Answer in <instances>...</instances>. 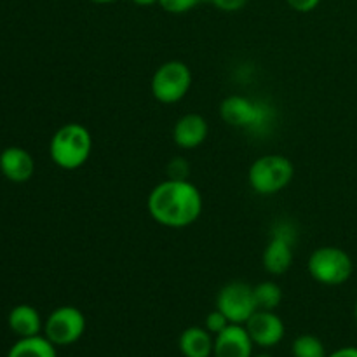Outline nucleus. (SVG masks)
<instances>
[{
    "label": "nucleus",
    "instance_id": "nucleus-1",
    "mask_svg": "<svg viewBox=\"0 0 357 357\" xmlns=\"http://www.w3.org/2000/svg\"><path fill=\"white\" fill-rule=\"evenodd\" d=\"M150 216L169 229H183L197 222L202 213V195L188 180L167 178L157 185L146 202Z\"/></svg>",
    "mask_w": 357,
    "mask_h": 357
},
{
    "label": "nucleus",
    "instance_id": "nucleus-2",
    "mask_svg": "<svg viewBox=\"0 0 357 357\" xmlns=\"http://www.w3.org/2000/svg\"><path fill=\"white\" fill-rule=\"evenodd\" d=\"M93 150V136L79 122H68L54 132L49 145L52 162L66 171L82 167Z\"/></svg>",
    "mask_w": 357,
    "mask_h": 357
},
{
    "label": "nucleus",
    "instance_id": "nucleus-3",
    "mask_svg": "<svg viewBox=\"0 0 357 357\" xmlns=\"http://www.w3.org/2000/svg\"><path fill=\"white\" fill-rule=\"evenodd\" d=\"M220 115L230 128L246 129V131H264L272 122V108L264 101L232 94L220 105Z\"/></svg>",
    "mask_w": 357,
    "mask_h": 357
},
{
    "label": "nucleus",
    "instance_id": "nucleus-4",
    "mask_svg": "<svg viewBox=\"0 0 357 357\" xmlns=\"http://www.w3.org/2000/svg\"><path fill=\"white\" fill-rule=\"evenodd\" d=\"M293 176H295V167L288 157L268 153L251 164L248 180L257 194L272 195L288 187Z\"/></svg>",
    "mask_w": 357,
    "mask_h": 357
},
{
    "label": "nucleus",
    "instance_id": "nucleus-5",
    "mask_svg": "<svg viewBox=\"0 0 357 357\" xmlns=\"http://www.w3.org/2000/svg\"><path fill=\"white\" fill-rule=\"evenodd\" d=\"M309 272L314 281L324 286H340L352 278L354 261L351 255L337 246H323L312 251Z\"/></svg>",
    "mask_w": 357,
    "mask_h": 357
},
{
    "label": "nucleus",
    "instance_id": "nucleus-6",
    "mask_svg": "<svg viewBox=\"0 0 357 357\" xmlns=\"http://www.w3.org/2000/svg\"><path fill=\"white\" fill-rule=\"evenodd\" d=\"M192 86V72L183 61H166L152 77V94L160 103H178L187 96Z\"/></svg>",
    "mask_w": 357,
    "mask_h": 357
},
{
    "label": "nucleus",
    "instance_id": "nucleus-7",
    "mask_svg": "<svg viewBox=\"0 0 357 357\" xmlns=\"http://www.w3.org/2000/svg\"><path fill=\"white\" fill-rule=\"evenodd\" d=\"M86 331V316L77 307L65 305L52 310L44 323V337L56 347L72 345L82 338Z\"/></svg>",
    "mask_w": 357,
    "mask_h": 357
},
{
    "label": "nucleus",
    "instance_id": "nucleus-8",
    "mask_svg": "<svg viewBox=\"0 0 357 357\" xmlns=\"http://www.w3.org/2000/svg\"><path fill=\"white\" fill-rule=\"evenodd\" d=\"M216 309L225 314L232 324H246L258 310L253 286L241 281L229 282L216 296Z\"/></svg>",
    "mask_w": 357,
    "mask_h": 357
},
{
    "label": "nucleus",
    "instance_id": "nucleus-9",
    "mask_svg": "<svg viewBox=\"0 0 357 357\" xmlns=\"http://www.w3.org/2000/svg\"><path fill=\"white\" fill-rule=\"evenodd\" d=\"M261 264L268 274L282 275L289 271L293 264V232L289 227L279 225L274 230L264 251Z\"/></svg>",
    "mask_w": 357,
    "mask_h": 357
},
{
    "label": "nucleus",
    "instance_id": "nucleus-10",
    "mask_svg": "<svg viewBox=\"0 0 357 357\" xmlns=\"http://www.w3.org/2000/svg\"><path fill=\"white\" fill-rule=\"evenodd\" d=\"M250 333L255 345L264 349H271L278 345L284 338L286 328L281 317L274 310H260L258 309L253 316L244 324Z\"/></svg>",
    "mask_w": 357,
    "mask_h": 357
},
{
    "label": "nucleus",
    "instance_id": "nucleus-11",
    "mask_svg": "<svg viewBox=\"0 0 357 357\" xmlns=\"http://www.w3.org/2000/svg\"><path fill=\"white\" fill-rule=\"evenodd\" d=\"M253 345L244 324H229L215 335L213 357H253Z\"/></svg>",
    "mask_w": 357,
    "mask_h": 357
},
{
    "label": "nucleus",
    "instance_id": "nucleus-12",
    "mask_svg": "<svg viewBox=\"0 0 357 357\" xmlns=\"http://www.w3.org/2000/svg\"><path fill=\"white\" fill-rule=\"evenodd\" d=\"M0 171L9 181L24 183L33 176L35 162L24 149L9 146L0 153Z\"/></svg>",
    "mask_w": 357,
    "mask_h": 357
},
{
    "label": "nucleus",
    "instance_id": "nucleus-13",
    "mask_svg": "<svg viewBox=\"0 0 357 357\" xmlns=\"http://www.w3.org/2000/svg\"><path fill=\"white\" fill-rule=\"evenodd\" d=\"M208 122L199 114H187L176 121L173 128V139L180 149H197L208 138Z\"/></svg>",
    "mask_w": 357,
    "mask_h": 357
},
{
    "label": "nucleus",
    "instance_id": "nucleus-14",
    "mask_svg": "<svg viewBox=\"0 0 357 357\" xmlns=\"http://www.w3.org/2000/svg\"><path fill=\"white\" fill-rule=\"evenodd\" d=\"M178 347L185 357H211L215 347V335L206 328L190 326L178 338Z\"/></svg>",
    "mask_w": 357,
    "mask_h": 357
},
{
    "label": "nucleus",
    "instance_id": "nucleus-15",
    "mask_svg": "<svg viewBox=\"0 0 357 357\" xmlns=\"http://www.w3.org/2000/svg\"><path fill=\"white\" fill-rule=\"evenodd\" d=\"M9 328L20 338H28L40 335L44 324L37 309L31 305H17L9 314Z\"/></svg>",
    "mask_w": 357,
    "mask_h": 357
},
{
    "label": "nucleus",
    "instance_id": "nucleus-16",
    "mask_svg": "<svg viewBox=\"0 0 357 357\" xmlns=\"http://www.w3.org/2000/svg\"><path fill=\"white\" fill-rule=\"evenodd\" d=\"M7 357H58L56 345L45 337L35 335V337L20 338L10 347Z\"/></svg>",
    "mask_w": 357,
    "mask_h": 357
},
{
    "label": "nucleus",
    "instance_id": "nucleus-17",
    "mask_svg": "<svg viewBox=\"0 0 357 357\" xmlns=\"http://www.w3.org/2000/svg\"><path fill=\"white\" fill-rule=\"evenodd\" d=\"M255 300L260 310H275L282 302V291L275 282L264 281L253 286Z\"/></svg>",
    "mask_w": 357,
    "mask_h": 357
},
{
    "label": "nucleus",
    "instance_id": "nucleus-18",
    "mask_svg": "<svg viewBox=\"0 0 357 357\" xmlns=\"http://www.w3.org/2000/svg\"><path fill=\"white\" fill-rule=\"evenodd\" d=\"M293 356L295 357H328L324 344L314 335H300L293 342Z\"/></svg>",
    "mask_w": 357,
    "mask_h": 357
},
{
    "label": "nucleus",
    "instance_id": "nucleus-19",
    "mask_svg": "<svg viewBox=\"0 0 357 357\" xmlns=\"http://www.w3.org/2000/svg\"><path fill=\"white\" fill-rule=\"evenodd\" d=\"M208 0H159V6L171 14H183Z\"/></svg>",
    "mask_w": 357,
    "mask_h": 357
},
{
    "label": "nucleus",
    "instance_id": "nucleus-20",
    "mask_svg": "<svg viewBox=\"0 0 357 357\" xmlns=\"http://www.w3.org/2000/svg\"><path fill=\"white\" fill-rule=\"evenodd\" d=\"M229 324H232V323H230V321L225 317V314L220 312L218 309L213 310V312H209L208 317H206V321H204V328L211 335H218L220 331L225 330Z\"/></svg>",
    "mask_w": 357,
    "mask_h": 357
},
{
    "label": "nucleus",
    "instance_id": "nucleus-21",
    "mask_svg": "<svg viewBox=\"0 0 357 357\" xmlns=\"http://www.w3.org/2000/svg\"><path fill=\"white\" fill-rule=\"evenodd\" d=\"M213 7L223 10V13H236L246 7L248 0H208Z\"/></svg>",
    "mask_w": 357,
    "mask_h": 357
},
{
    "label": "nucleus",
    "instance_id": "nucleus-22",
    "mask_svg": "<svg viewBox=\"0 0 357 357\" xmlns=\"http://www.w3.org/2000/svg\"><path fill=\"white\" fill-rule=\"evenodd\" d=\"M289 7L296 13H310L321 3V0H286Z\"/></svg>",
    "mask_w": 357,
    "mask_h": 357
},
{
    "label": "nucleus",
    "instance_id": "nucleus-23",
    "mask_svg": "<svg viewBox=\"0 0 357 357\" xmlns=\"http://www.w3.org/2000/svg\"><path fill=\"white\" fill-rule=\"evenodd\" d=\"M328 357H357V347H342Z\"/></svg>",
    "mask_w": 357,
    "mask_h": 357
},
{
    "label": "nucleus",
    "instance_id": "nucleus-24",
    "mask_svg": "<svg viewBox=\"0 0 357 357\" xmlns=\"http://www.w3.org/2000/svg\"><path fill=\"white\" fill-rule=\"evenodd\" d=\"M131 2H135L136 6L149 7V6H153V3H159V0H131Z\"/></svg>",
    "mask_w": 357,
    "mask_h": 357
},
{
    "label": "nucleus",
    "instance_id": "nucleus-25",
    "mask_svg": "<svg viewBox=\"0 0 357 357\" xmlns=\"http://www.w3.org/2000/svg\"><path fill=\"white\" fill-rule=\"evenodd\" d=\"M91 2H94V3H114V2H117V0H91Z\"/></svg>",
    "mask_w": 357,
    "mask_h": 357
},
{
    "label": "nucleus",
    "instance_id": "nucleus-26",
    "mask_svg": "<svg viewBox=\"0 0 357 357\" xmlns=\"http://www.w3.org/2000/svg\"><path fill=\"white\" fill-rule=\"evenodd\" d=\"M354 317H356V323H357V302H356V307H354Z\"/></svg>",
    "mask_w": 357,
    "mask_h": 357
},
{
    "label": "nucleus",
    "instance_id": "nucleus-27",
    "mask_svg": "<svg viewBox=\"0 0 357 357\" xmlns=\"http://www.w3.org/2000/svg\"><path fill=\"white\" fill-rule=\"evenodd\" d=\"M255 357H272L271 354H258V356H255Z\"/></svg>",
    "mask_w": 357,
    "mask_h": 357
}]
</instances>
